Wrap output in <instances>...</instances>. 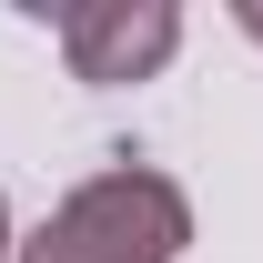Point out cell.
Instances as JSON below:
<instances>
[{"mask_svg": "<svg viewBox=\"0 0 263 263\" xmlns=\"http://www.w3.org/2000/svg\"><path fill=\"white\" fill-rule=\"evenodd\" d=\"M243 31H253V41H263V0H243Z\"/></svg>", "mask_w": 263, "mask_h": 263, "instance_id": "cell-3", "label": "cell"}, {"mask_svg": "<svg viewBox=\"0 0 263 263\" xmlns=\"http://www.w3.org/2000/svg\"><path fill=\"white\" fill-rule=\"evenodd\" d=\"M172 21L162 0H111V10H61V51H71V81H142V71L172 61Z\"/></svg>", "mask_w": 263, "mask_h": 263, "instance_id": "cell-2", "label": "cell"}, {"mask_svg": "<svg viewBox=\"0 0 263 263\" xmlns=\"http://www.w3.org/2000/svg\"><path fill=\"white\" fill-rule=\"evenodd\" d=\"M0 253H10V202H0Z\"/></svg>", "mask_w": 263, "mask_h": 263, "instance_id": "cell-4", "label": "cell"}, {"mask_svg": "<svg viewBox=\"0 0 263 263\" xmlns=\"http://www.w3.org/2000/svg\"><path fill=\"white\" fill-rule=\"evenodd\" d=\"M193 243V213L162 172H101L21 243V263H172Z\"/></svg>", "mask_w": 263, "mask_h": 263, "instance_id": "cell-1", "label": "cell"}]
</instances>
